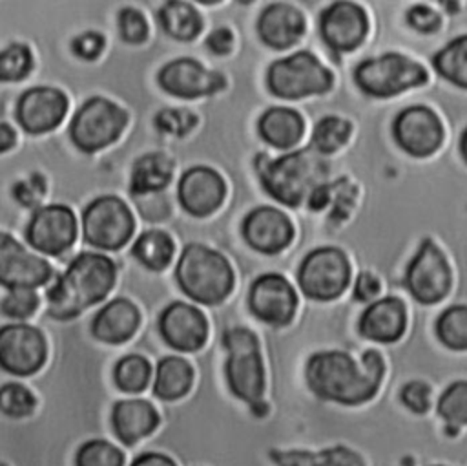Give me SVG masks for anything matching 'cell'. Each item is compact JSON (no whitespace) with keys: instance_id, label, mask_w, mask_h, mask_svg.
<instances>
[{"instance_id":"obj_14","label":"cell","mask_w":467,"mask_h":466,"mask_svg":"<svg viewBox=\"0 0 467 466\" xmlns=\"http://www.w3.org/2000/svg\"><path fill=\"white\" fill-rule=\"evenodd\" d=\"M392 133L400 148L412 157H429L443 143V124L427 106H409L398 113Z\"/></svg>"},{"instance_id":"obj_7","label":"cell","mask_w":467,"mask_h":466,"mask_svg":"<svg viewBox=\"0 0 467 466\" xmlns=\"http://www.w3.org/2000/svg\"><path fill=\"white\" fill-rule=\"evenodd\" d=\"M332 73L310 51H297L272 62L266 73L268 90L279 99H303L332 88Z\"/></svg>"},{"instance_id":"obj_22","label":"cell","mask_w":467,"mask_h":466,"mask_svg":"<svg viewBox=\"0 0 467 466\" xmlns=\"http://www.w3.org/2000/svg\"><path fill=\"white\" fill-rule=\"evenodd\" d=\"M243 238L257 252L275 254L288 247L294 225L286 214L274 207H257L243 219Z\"/></svg>"},{"instance_id":"obj_45","label":"cell","mask_w":467,"mask_h":466,"mask_svg":"<svg viewBox=\"0 0 467 466\" xmlns=\"http://www.w3.org/2000/svg\"><path fill=\"white\" fill-rule=\"evenodd\" d=\"M44 196H46V179L38 172H33L26 179L13 185V197L22 207L33 208V207L40 205Z\"/></svg>"},{"instance_id":"obj_54","label":"cell","mask_w":467,"mask_h":466,"mask_svg":"<svg viewBox=\"0 0 467 466\" xmlns=\"http://www.w3.org/2000/svg\"><path fill=\"white\" fill-rule=\"evenodd\" d=\"M460 152H462V157L467 161V128L463 130V133L460 137Z\"/></svg>"},{"instance_id":"obj_46","label":"cell","mask_w":467,"mask_h":466,"mask_svg":"<svg viewBox=\"0 0 467 466\" xmlns=\"http://www.w3.org/2000/svg\"><path fill=\"white\" fill-rule=\"evenodd\" d=\"M407 22L412 29H416L420 33H434L441 26L440 15L425 4L412 5L407 13Z\"/></svg>"},{"instance_id":"obj_8","label":"cell","mask_w":467,"mask_h":466,"mask_svg":"<svg viewBox=\"0 0 467 466\" xmlns=\"http://www.w3.org/2000/svg\"><path fill=\"white\" fill-rule=\"evenodd\" d=\"M126 122L128 115L120 106L104 97H91L75 113L69 137L78 150L93 154L117 141Z\"/></svg>"},{"instance_id":"obj_48","label":"cell","mask_w":467,"mask_h":466,"mask_svg":"<svg viewBox=\"0 0 467 466\" xmlns=\"http://www.w3.org/2000/svg\"><path fill=\"white\" fill-rule=\"evenodd\" d=\"M135 197H137V207H139L140 214L144 216V219L159 221V219H166V216L170 214L168 201L161 192L146 194V196H135Z\"/></svg>"},{"instance_id":"obj_2","label":"cell","mask_w":467,"mask_h":466,"mask_svg":"<svg viewBox=\"0 0 467 466\" xmlns=\"http://www.w3.org/2000/svg\"><path fill=\"white\" fill-rule=\"evenodd\" d=\"M115 263L99 252H80L47 291V312L55 320H71L102 302L113 289Z\"/></svg>"},{"instance_id":"obj_15","label":"cell","mask_w":467,"mask_h":466,"mask_svg":"<svg viewBox=\"0 0 467 466\" xmlns=\"http://www.w3.org/2000/svg\"><path fill=\"white\" fill-rule=\"evenodd\" d=\"M248 307L261 322L283 327L288 325L296 314L297 296L285 276L268 272L254 280L248 292Z\"/></svg>"},{"instance_id":"obj_43","label":"cell","mask_w":467,"mask_h":466,"mask_svg":"<svg viewBox=\"0 0 467 466\" xmlns=\"http://www.w3.org/2000/svg\"><path fill=\"white\" fill-rule=\"evenodd\" d=\"M400 400L409 411L425 415L432 404V389L423 380H409L400 391Z\"/></svg>"},{"instance_id":"obj_4","label":"cell","mask_w":467,"mask_h":466,"mask_svg":"<svg viewBox=\"0 0 467 466\" xmlns=\"http://www.w3.org/2000/svg\"><path fill=\"white\" fill-rule=\"evenodd\" d=\"M175 280L193 302L217 305L234 289V269L221 252L201 243H190L179 256Z\"/></svg>"},{"instance_id":"obj_20","label":"cell","mask_w":467,"mask_h":466,"mask_svg":"<svg viewBox=\"0 0 467 466\" xmlns=\"http://www.w3.org/2000/svg\"><path fill=\"white\" fill-rule=\"evenodd\" d=\"M159 331L170 347L193 353L199 351L208 338V322L195 305L173 302L161 312Z\"/></svg>"},{"instance_id":"obj_25","label":"cell","mask_w":467,"mask_h":466,"mask_svg":"<svg viewBox=\"0 0 467 466\" xmlns=\"http://www.w3.org/2000/svg\"><path fill=\"white\" fill-rule=\"evenodd\" d=\"M161 418L157 409L142 398H128L115 402L111 409V426L117 435V439L126 444L133 446L139 440L150 437Z\"/></svg>"},{"instance_id":"obj_36","label":"cell","mask_w":467,"mask_h":466,"mask_svg":"<svg viewBox=\"0 0 467 466\" xmlns=\"http://www.w3.org/2000/svg\"><path fill=\"white\" fill-rule=\"evenodd\" d=\"M438 340L451 351H467V305H451L436 322Z\"/></svg>"},{"instance_id":"obj_29","label":"cell","mask_w":467,"mask_h":466,"mask_svg":"<svg viewBox=\"0 0 467 466\" xmlns=\"http://www.w3.org/2000/svg\"><path fill=\"white\" fill-rule=\"evenodd\" d=\"M171 174H173V161L168 155L161 152L144 154L131 166L130 192L133 196L162 192V188L170 185Z\"/></svg>"},{"instance_id":"obj_31","label":"cell","mask_w":467,"mask_h":466,"mask_svg":"<svg viewBox=\"0 0 467 466\" xmlns=\"http://www.w3.org/2000/svg\"><path fill=\"white\" fill-rule=\"evenodd\" d=\"M159 24L161 27L175 40L190 42L202 29V18L199 11L190 2H166L159 9Z\"/></svg>"},{"instance_id":"obj_35","label":"cell","mask_w":467,"mask_h":466,"mask_svg":"<svg viewBox=\"0 0 467 466\" xmlns=\"http://www.w3.org/2000/svg\"><path fill=\"white\" fill-rule=\"evenodd\" d=\"M151 365L142 355H128L115 364L113 380L122 393H140L148 387Z\"/></svg>"},{"instance_id":"obj_28","label":"cell","mask_w":467,"mask_h":466,"mask_svg":"<svg viewBox=\"0 0 467 466\" xmlns=\"http://www.w3.org/2000/svg\"><path fill=\"white\" fill-rule=\"evenodd\" d=\"M268 455L275 466H365L363 457L347 446H332L319 451L270 450Z\"/></svg>"},{"instance_id":"obj_34","label":"cell","mask_w":467,"mask_h":466,"mask_svg":"<svg viewBox=\"0 0 467 466\" xmlns=\"http://www.w3.org/2000/svg\"><path fill=\"white\" fill-rule=\"evenodd\" d=\"M434 69L452 82L467 90V35L451 40L432 57Z\"/></svg>"},{"instance_id":"obj_47","label":"cell","mask_w":467,"mask_h":466,"mask_svg":"<svg viewBox=\"0 0 467 466\" xmlns=\"http://www.w3.org/2000/svg\"><path fill=\"white\" fill-rule=\"evenodd\" d=\"M104 49V37L97 31H88L73 38L71 51L82 60H95Z\"/></svg>"},{"instance_id":"obj_40","label":"cell","mask_w":467,"mask_h":466,"mask_svg":"<svg viewBox=\"0 0 467 466\" xmlns=\"http://www.w3.org/2000/svg\"><path fill=\"white\" fill-rule=\"evenodd\" d=\"M35 406H36V398L26 386H22L18 382H7L2 386L0 408H2L4 415L13 417V418L29 417L35 411Z\"/></svg>"},{"instance_id":"obj_19","label":"cell","mask_w":467,"mask_h":466,"mask_svg":"<svg viewBox=\"0 0 467 466\" xmlns=\"http://www.w3.org/2000/svg\"><path fill=\"white\" fill-rule=\"evenodd\" d=\"M51 278L46 259L27 252L7 232L0 238V281L5 289H35Z\"/></svg>"},{"instance_id":"obj_17","label":"cell","mask_w":467,"mask_h":466,"mask_svg":"<svg viewBox=\"0 0 467 466\" xmlns=\"http://www.w3.org/2000/svg\"><path fill=\"white\" fill-rule=\"evenodd\" d=\"M368 33V18L354 2H334L319 16V35L336 53L356 49Z\"/></svg>"},{"instance_id":"obj_50","label":"cell","mask_w":467,"mask_h":466,"mask_svg":"<svg viewBox=\"0 0 467 466\" xmlns=\"http://www.w3.org/2000/svg\"><path fill=\"white\" fill-rule=\"evenodd\" d=\"M206 46L213 55H228L234 48V33L228 27H217L208 35Z\"/></svg>"},{"instance_id":"obj_16","label":"cell","mask_w":467,"mask_h":466,"mask_svg":"<svg viewBox=\"0 0 467 466\" xmlns=\"http://www.w3.org/2000/svg\"><path fill=\"white\" fill-rule=\"evenodd\" d=\"M157 80L161 88L181 99H197L217 93L226 86L224 77L219 71L206 69L195 58H175L161 68Z\"/></svg>"},{"instance_id":"obj_32","label":"cell","mask_w":467,"mask_h":466,"mask_svg":"<svg viewBox=\"0 0 467 466\" xmlns=\"http://www.w3.org/2000/svg\"><path fill=\"white\" fill-rule=\"evenodd\" d=\"M173 252L175 247L170 234L155 228L142 232L131 247L135 259L151 270L166 269L173 258Z\"/></svg>"},{"instance_id":"obj_27","label":"cell","mask_w":467,"mask_h":466,"mask_svg":"<svg viewBox=\"0 0 467 466\" xmlns=\"http://www.w3.org/2000/svg\"><path fill=\"white\" fill-rule=\"evenodd\" d=\"M261 139L279 150L296 146L305 133V121L299 111L285 106L268 108L257 121Z\"/></svg>"},{"instance_id":"obj_49","label":"cell","mask_w":467,"mask_h":466,"mask_svg":"<svg viewBox=\"0 0 467 466\" xmlns=\"http://www.w3.org/2000/svg\"><path fill=\"white\" fill-rule=\"evenodd\" d=\"M379 292V280L370 272H361L354 283V298L358 302H370Z\"/></svg>"},{"instance_id":"obj_56","label":"cell","mask_w":467,"mask_h":466,"mask_svg":"<svg viewBox=\"0 0 467 466\" xmlns=\"http://www.w3.org/2000/svg\"><path fill=\"white\" fill-rule=\"evenodd\" d=\"M2 466H7V464H2Z\"/></svg>"},{"instance_id":"obj_33","label":"cell","mask_w":467,"mask_h":466,"mask_svg":"<svg viewBox=\"0 0 467 466\" xmlns=\"http://www.w3.org/2000/svg\"><path fill=\"white\" fill-rule=\"evenodd\" d=\"M438 415L447 426V435L456 437L467 426V380L451 382L438 398Z\"/></svg>"},{"instance_id":"obj_10","label":"cell","mask_w":467,"mask_h":466,"mask_svg":"<svg viewBox=\"0 0 467 466\" xmlns=\"http://www.w3.org/2000/svg\"><path fill=\"white\" fill-rule=\"evenodd\" d=\"M301 291L319 302L337 298L350 281V263L337 247H319L305 256L297 270Z\"/></svg>"},{"instance_id":"obj_3","label":"cell","mask_w":467,"mask_h":466,"mask_svg":"<svg viewBox=\"0 0 467 466\" xmlns=\"http://www.w3.org/2000/svg\"><path fill=\"white\" fill-rule=\"evenodd\" d=\"M319 155L314 148L290 152L272 161L257 155L259 181L275 201L296 208L325 185L327 163Z\"/></svg>"},{"instance_id":"obj_23","label":"cell","mask_w":467,"mask_h":466,"mask_svg":"<svg viewBox=\"0 0 467 466\" xmlns=\"http://www.w3.org/2000/svg\"><path fill=\"white\" fill-rule=\"evenodd\" d=\"M257 33L263 44L272 49H286L303 37L305 16L286 2L268 4L257 18Z\"/></svg>"},{"instance_id":"obj_52","label":"cell","mask_w":467,"mask_h":466,"mask_svg":"<svg viewBox=\"0 0 467 466\" xmlns=\"http://www.w3.org/2000/svg\"><path fill=\"white\" fill-rule=\"evenodd\" d=\"M328 197H330L328 186H327V185H321L319 188H316V190L312 192V196L308 197L306 205H308L312 210H319V208H323V207L328 203Z\"/></svg>"},{"instance_id":"obj_1","label":"cell","mask_w":467,"mask_h":466,"mask_svg":"<svg viewBox=\"0 0 467 466\" xmlns=\"http://www.w3.org/2000/svg\"><path fill=\"white\" fill-rule=\"evenodd\" d=\"M385 375L383 356L367 349L361 365L345 351H321L306 360L305 378L310 391L330 402L359 406L374 398Z\"/></svg>"},{"instance_id":"obj_55","label":"cell","mask_w":467,"mask_h":466,"mask_svg":"<svg viewBox=\"0 0 467 466\" xmlns=\"http://www.w3.org/2000/svg\"><path fill=\"white\" fill-rule=\"evenodd\" d=\"M431 466H449V464H431Z\"/></svg>"},{"instance_id":"obj_6","label":"cell","mask_w":467,"mask_h":466,"mask_svg":"<svg viewBox=\"0 0 467 466\" xmlns=\"http://www.w3.org/2000/svg\"><path fill=\"white\" fill-rule=\"evenodd\" d=\"M354 80L370 97H392L427 82V71L401 53H385L358 64Z\"/></svg>"},{"instance_id":"obj_51","label":"cell","mask_w":467,"mask_h":466,"mask_svg":"<svg viewBox=\"0 0 467 466\" xmlns=\"http://www.w3.org/2000/svg\"><path fill=\"white\" fill-rule=\"evenodd\" d=\"M130 466H177V462L161 451H144L137 455Z\"/></svg>"},{"instance_id":"obj_12","label":"cell","mask_w":467,"mask_h":466,"mask_svg":"<svg viewBox=\"0 0 467 466\" xmlns=\"http://www.w3.org/2000/svg\"><path fill=\"white\" fill-rule=\"evenodd\" d=\"M44 334L27 323H9L0 329V364L16 376L35 375L46 362Z\"/></svg>"},{"instance_id":"obj_53","label":"cell","mask_w":467,"mask_h":466,"mask_svg":"<svg viewBox=\"0 0 467 466\" xmlns=\"http://www.w3.org/2000/svg\"><path fill=\"white\" fill-rule=\"evenodd\" d=\"M15 130L7 124V122H2L0 124V152H7L13 144H15Z\"/></svg>"},{"instance_id":"obj_21","label":"cell","mask_w":467,"mask_h":466,"mask_svg":"<svg viewBox=\"0 0 467 466\" xmlns=\"http://www.w3.org/2000/svg\"><path fill=\"white\" fill-rule=\"evenodd\" d=\"M224 196L226 185L223 177L210 166H192L179 179V203L195 217L213 214L223 205Z\"/></svg>"},{"instance_id":"obj_37","label":"cell","mask_w":467,"mask_h":466,"mask_svg":"<svg viewBox=\"0 0 467 466\" xmlns=\"http://www.w3.org/2000/svg\"><path fill=\"white\" fill-rule=\"evenodd\" d=\"M350 132L352 126L347 119L327 115L316 124L310 139V148H314L317 154H332L348 141Z\"/></svg>"},{"instance_id":"obj_42","label":"cell","mask_w":467,"mask_h":466,"mask_svg":"<svg viewBox=\"0 0 467 466\" xmlns=\"http://www.w3.org/2000/svg\"><path fill=\"white\" fill-rule=\"evenodd\" d=\"M197 124V117L192 111L186 110H175V108H166L161 110L155 115V126L159 132L162 133H170V135H186L188 132H192Z\"/></svg>"},{"instance_id":"obj_44","label":"cell","mask_w":467,"mask_h":466,"mask_svg":"<svg viewBox=\"0 0 467 466\" xmlns=\"http://www.w3.org/2000/svg\"><path fill=\"white\" fill-rule=\"evenodd\" d=\"M119 31L128 44H142L148 37V22L139 9L124 7L119 13Z\"/></svg>"},{"instance_id":"obj_18","label":"cell","mask_w":467,"mask_h":466,"mask_svg":"<svg viewBox=\"0 0 467 466\" xmlns=\"http://www.w3.org/2000/svg\"><path fill=\"white\" fill-rule=\"evenodd\" d=\"M67 113V97L58 88L35 86L16 102L18 124L33 135L55 130Z\"/></svg>"},{"instance_id":"obj_38","label":"cell","mask_w":467,"mask_h":466,"mask_svg":"<svg viewBox=\"0 0 467 466\" xmlns=\"http://www.w3.org/2000/svg\"><path fill=\"white\" fill-rule=\"evenodd\" d=\"M75 466H124V453L106 439H91L78 448Z\"/></svg>"},{"instance_id":"obj_13","label":"cell","mask_w":467,"mask_h":466,"mask_svg":"<svg viewBox=\"0 0 467 466\" xmlns=\"http://www.w3.org/2000/svg\"><path fill=\"white\" fill-rule=\"evenodd\" d=\"M26 239L38 252L58 256L77 239V219L66 205H46L35 210L26 228Z\"/></svg>"},{"instance_id":"obj_24","label":"cell","mask_w":467,"mask_h":466,"mask_svg":"<svg viewBox=\"0 0 467 466\" xmlns=\"http://www.w3.org/2000/svg\"><path fill=\"white\" fill-rule=\"evenodd\" d=\"M407 327L405 303L396 296H385L372 302L361 314L358 329L361 336L379 342L392 344L401 338Z\"/></svg>"},{"instance_id":"obj_11","label":"cell","mask_w":467,"mask_h":466,"mask_svg":"<svg viewBox=\"0 0 467 466\" xmlns=\"http://www.w3.org/2000/svg\"><path fill=\"white\" fill-rule=\"evenodd\" d=\"M405 285L412 298L423 305L441 302L451 289V269L440 247L423 239L405 272Z\"/></svg>"},{"instance_id":"obj_9","label":"cell","mask_w":467,"mask_h":466,"mask_svg":"<svg viewBox=\"0 0 467 466\" xmlns=\"http://www.w3.org/2000/svg\"><path fill=\"white\" fill-rule=\"evenodd\" d=\"M135 228L130 207L117 196L93 199L82 214L84 241L95 249L117 250L124 247Z\"/></svg>"},{"instance_id":"obj_26","label":"cell","mask_w":467,"mask_h":466,"mask_svg":"<svg viewBox=\"0 0 467 466\" xmlns=\"http://www.w3.org/2000/svg\"><path fill=\"white\" fill-rule=\"evenodd\" d=\"M140 322V312L135 303L126 298L108 302L91 322V334L106 344H124L130 340Z\"/></svg>"},{"instance_id":"obj_5","label":"cell","mask_w":467,"mask_h":466,"mask_svg":"<svg viewBox=\"0 0 467 466\" xmlns=\"http://www.w3.org/2000/svg\"><path fill=\"white\" fill-rule=\"evenodd\" d=\"M223 345L228 353L224 373L230 391L250 404L257 417L266 415V404L263 402L265 369L257 336L250 329L234 327L224 331Z\"/></svg>"},{"instance_id":"obj_30","label":"cell","mask_w":467,"mask_h":466,"mask_svg":"<svg viewBox=\"0 0 467 466\" xmlns=\"http://www.w3.org/2000/svg\"><path fill=\"white\" fill-rule=\"evenodd\" d=\"M193 384V369L181 356H164L157 364L153 393L162 400L182 398Z\"/></svg>"},{"instance_id":"obj_41","label":"cell","mask_w":467,"mask_h":466,"mask_svg":"<svg viewBox=\"0 0 467 466\" xmlns=\"http://www.w3.org/2000/svg\"><path fill=\"white\" fill-rule=\"evenodd\" d=\"M0 307L4 316L15 318V320H26L36 311L38 296L33 289H7Z\"/></svg>"},{"instance_id":"obj_39","label":"cell","mask_w":467,"mask_h":466,"mask_svg":"<svg viewBox=\"0 0 467 466\" xmlns=\"http://www.w3.org/2000/svg\"><path fill=\"white\" fill-rule=\"evenodd\" d=\"M33 68V55L26 44H9L0 53V79L4 82L22 80Z\"/></svg>"}]
</instances>
